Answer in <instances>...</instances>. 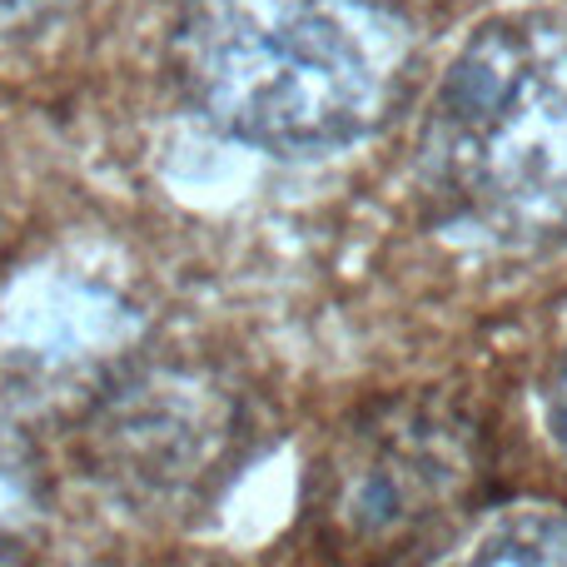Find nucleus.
I'll use <instances>...</instances> for the list:
<instances>
[{
    "label": "nucleus",
    "mask_w": 567,
    "mask_h": 567,
    "mask_svg": "<svg viewBox=\"0 0 567 567\" xmlns=\"http://www.w3.org/2000/svg\"><path fill=\"white\" fill-rule=\"evenodd\" d=\"M413 40L373 0H189L175 80L209 130L269 155L363 140L403 95Z\"/></svg>",
    "instance_id": "f257e3e1"
},
{
    "label": "nucleus",
    "mask_w": 567,
    "mask_h": 567,
    "mask_svg": "<svg viewBox=\"0 0 567 567\" xmlns=\"http://www.w3.org/2000/svg\"><path fill=\"white\" fill-rule=\"evenodd\" d=\"M423 179L453 225L498 249L567 239V20H488L453 55L423 125Z\"/></svg>",
    "instance_id": "f03ea898"
},
{
    "label": "nucleus",
    "mask_w": 567,
    "mask_h": 567,
    "mask_svg": "<svg viewBox=\"0 0 567 567\" xmlns=\"http://www.w3.org/2000/svg\"><path fill=\"white\" fill-rule=\"evenodd\" d=\"M483 468L478 429L443 399H389L333 433L309 483L319 548L343 563L413 553L468 503Z\"/></svg>",
    "instance_id": "7ed1b4c3"
},
{
    "label": "nucleus",
    "mask_w": 567,
    "mask_h": 567,
    "mask_svg": "<svg viewBox=\"0 0 567 567\" xmlns=\"http://www.w3.org/2000/svg\"><path fill=\"white\" fill-rule=\"evenodd\" d=\"M90 458L140 508H189L209 498L245 449V409L215 379L145 369L95 403Z\"/></svg>",
    "instance_id": "20e7f679"
},
{
    "label": "nucleus",
    "mask_w": 567,
    "mask_h": 567,
    "mask_svg": "<svg viewBox=\"0 0 567 567\" xmlns=\"http://www.w3.org/2000/svg\"><path fill=\"white\" fill-rule=\"evenodd\" d=\"M50 483L35 443L0 409V567H30L45 543Z\"/></svg>",
    "instance_id": "39448f33"
},
{
    "label": "nucleus",
    "mask_w": 567,
    "mask_h": 567,
    "mask_svg": "<svg viewBox=\"0 0 567 567\" xmlns=\"http://www.w3.org/2000/svg\"><path fill=\"white\" fill-rule=\"evenodd\" d=\"M439 567H567V508H508Z\"/></svg>",
    "instance_id": "423d86ee"
},
{
    "label": "nucleus",
    "mask_w": 567,
    "mask_h": 567,
    "mask_svg": "<svg viewBox=\"0 0 567 567\" xmlns=\"http://www.w3.org/2000/svg\"><path fill=\"white\" fill-rule=\"evenodd\" d=\"M70 6V0H0V25H16V20H40L50 10Z\"/></svg>",
    "instance_id": "0eeeda50"
},
{
    "label": "nucleus",
    "mask_w": 567,
    "mask_h": 567,
    "mask_svg": "<svg viewBox=\"0 0 567 567\" xmlns=\"http://www.w3.org/2000/svg\"><path fill=\"white\" fill-rule=\"evenodd\" d=\"M553 433H558V443L567 453V353L558 363V379H553Z\"/></svg>",
    "instance_id": "6e6552de"
}]
</instances>
